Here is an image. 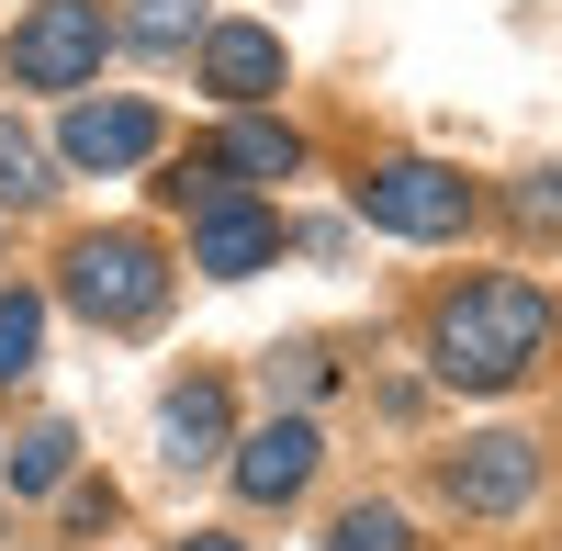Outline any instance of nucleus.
I'll list each match as a JSON object with an SVG mask.
<instances>
[{
  "label": "nucleus",
  "instance_id": "f257e3e1",
  "mask_svg": "<svg viewBox=\"0 0 562 551\" xmlns=\"http://www.w3.org/2000/svg\"><path fill=\"white\" fill-rule=\"evenodd\" d=\"M562 338V304L540 282H518V270H495V282H461L439 315H428V360H439V383L461 394H506V383H529L540 360Z\"/></svg>",
  "mask_w": 562,
  "mask_h": 551
},
{
  "label": "nucleus",
  "instance_id": "f03ea898",
  "mask_svg": "<svg viewBox=\"0 0 562 551\" xmlns=\"http://www.w3.org/2000/svg\"><path fill=\"white\" fill-rule=\"evenodd\" d=\"M68 304L90 315V327H147V315L169 304V270H158V248L135 237V225H102V237L68 248Z\"/></svg>",
  "mask_w": 562,
  "mask_h": 551
},
{
  "label": "nucleus",
  "instance_id": "7ed1b4c3",
  "mask_svg": "<svg viewBox=\"0 0 562 551\" xmlns=\"http://www.w3.org/2000/svg\"><path fill=\"white\" fill-rule=\"evenodd\" d=\"M102 0H34V12L12 23V79L23 90H79V79H102Z\"/></svg>",
  "mask_w": 562,
  "mask_h": 551
},
{
  "label": "nucleus",
  "instance_id": "20e7f679",
  "mask_svg": "<svg viewBox=\"0 0 562 551\" xmlns=\"http://www.w3.org/2000/svg\"><path fill=\"white\" fill-rule=\"evenodd\" d=\"M360 214L383 225V237H461V225H473V180L439 169V158H383L360 180Z\"/></svg>",
  "mask_w": 562,
  "mask_h": 551
},
{
  "label": "nucleus",
  "instance_id": "39448f33",
  "mask_svg": "<svg viewBox=\"0 0 562 551\" xmlns=\"http://www.w3.org/2000/svg\"><path fill=\"white\" fill-rule=\"evenodd\" d=\"M450 507L461 518H518L529 495H540V439H518V428H484V439H461L450 450Z\"/></svg>",
  "mask_w": 562,
  "mask_h": 551
},
{
  "label": "nucleus",
  "instance_id": "423d86ee",
  "mask_svg": "<svg viewBox=\"0 0 562 551\" xmlns=\"http://www.w3.org/2000/svg\"><path fill=\"white\" fill-rule=\"evenodd\" d=\"M315 462H326V439H315V417H270L259 439H237V495L248 507H293V495L315 484Z\"/></svg>",
  "mask_w": 562,
  "mask_h": 551
},
{
  "label": "nucleus",
  "instance_id": "0eeeda50",
  "mask_svg": "<svg viewBox=\"0 0 562 551\" xmlns=\"http://www.w3.org/2000/svg\"><path fill=\"white\" fill-rule=\"evenodd\" d=\"M57 147H68V169H135V158H158V113L147 102H79Z\"/></svg>",
  "mask_w": 562,
  "mask_h": 551
},
{
  "label": "nucleus",
  "instance_id": "6e6552de",
  "mask_svg": "<svg viewBox=\"0 0 562 551\" xmlns=\"http://www.w3.org/2000/svg\"><path fill=\"white\" fill-rule=\"evenodd\" d=\"M203 90H214V102H270V90H281V34H259V23H214L203 34Z\"/></svg>",
  "mask_w": 562,
  "mask_h": 551
},
{
  "label": "nucleus",
  "instance_id": "1a4fd4ad",
  "mask_svg": "<svg viewBox=\"0 0 562 551\" xmlns=\"http://www.w3.org/2000/svg\"><path fill=\"white\" fill-rule=\"evenodd\" d=\"M270 248H281V225H270L248 192H225V203L203 214V237H192V270H214V282H248V270H270Z\"/></svg>",
  "mask_w": 562,
  "mask_h": 551
},
{
  "label": "nucleus",
  "instance_id": "9d476101",
  "mask_svg": "<svg viewBox=\"0 0 562 551\" xmlns=\"http://www.w3.org/2000/svg\"><path fill=\"white\" fill-rule=\"evenodd\" d=\"M158 439H169V462H180V473L225 462V383H214V372H192V383L158 405Z\"/></svg>",
  "mask_w": 562,
  "mask_h": 551
},
{
  "label": "nucleus",
  "instance_id": "9b49d317",
  "mask_svg": "<svg viewBox=\"0 0 562 551\" xmlns=\"http://www.w3.org/2000/svg\"><path fill=\"white\" fill-rule=\"evenodd\" d=\"M214 158L237 169V180H293V169H304V135H293V124H259V113H237Z\"/></svg>",
  "mask_w": 562,
  "mask_h": 551
},
{
  "label": "nucleus",
  "instance_id": "f8f14e48",
  "mask_svg": "<svg viewBox=\"0 0 562 551\" xmlns=\"http://www.w3.org/2000/svg\"><path fill=\"white\" fill-rule=\"evenodd\" d=\"M68 462H79V439H68L57 417L23 428V439H12V495H57V484H68Z\"/></svg>",
  "mask_w": 562,
  "mask_h": 551
},
{
  "label": "nucleus",
  "instance_id": "ddd939ff",
  "mask_svg": "<svg viewBox=\"0 0 562 551\" xmlns=\"http://www.w3.org/2000/svg\"><path fill=\"white\" fill-rule=\"evenodd\" d=\"M34 349H45V304L34 293H0V383H23Z\"/></svg>",
  "mask_w": 562,
  "mask_h": 551
},
{
  "label": "nucleus",
  "instance_id": "4468645a",
  "mask_svg": "<svg viewBox=\"0 0 562 551\" xmlns=\"http://www.w3.org/2000/svg\"><path fill=\"white\" fill-rule=\"evenodd\" d=\"M214 23H203V0H135V45H158V57H169V45H203Z\"/></svg>",
  "mask_w": 562,
  "mask_h": 551
},
{
  "label": "nucleus",
  "instance_id": "2eb2a0df",
  "mask_svg": "<svg viewBox=\"0 0 562 551\" xmlns=\"http://www.w3.org/2000/svg\"><path fill=\"white\" fill-rule=\"evenodd\" d=\"M326 551H405V518L394 507H349L338 529H326Z\"/></svg>",
  "mask_w": 562,
  "mask_h": 551
},
{
  "label": "nucleus",
  "instance_id": "dca6fc26",
  "mask_svg": "<svg viewBox=\"0 0 562 551\" xmlns=\"http://www.w3.org/2000/svg\"><path fill=\"white\" fill-rule=\"evenodd\" d=\"M34 169H45V158H34V135H23V124H0V192H34Z\"/></svg>",
  "mask_w": 562,
  "mask_h": 551
},
{
  "label": "nucleus",
  "instance_id": "f3484780",
  "mask_svg": "<svg viewBox=\"0 0 562 551\" xmlns=\"http://www.w3.org/2000/svg\"><path fill=\"white\" fill-rule=\"evenodd\" d=\"M518 225H562V169H540V180H518Z\"/></svg>",
  "mask_w": 562,
  "mask_h": 551
},
{
  "label": "nucleus",
  "instance_id": "a211bd4d",
  "mask_svg": "<svg viewBox=\"0 0 562 551\" xmlns=\"http://www.w3.org/2000/svg\"><path fill=\"white\" fill-rule=\"evenodd\" d=\"M180 551H237V540H214V529H192V540H180Z\"/></svg>",
  "mask_w": 562,
  "mask_h": 551
}]
</instances>
